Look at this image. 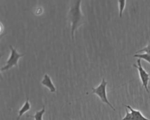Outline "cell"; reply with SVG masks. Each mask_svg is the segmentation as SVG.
Masks as SVG:
<instances>
[{
    "instance_id": "cell-1",
    "label": "cell",
    "mask_w": 150,
    "mask_h": 120,
    "mask_svg": "<svg viewBox=\"0 0 150 120\" xmlns=\"http://www.w3.org/2000/svg\"><path fill=\"white\" fill-rule=\"evenodd\" d=\"M81 1H72L67 13V19L71 24V36L73 40L76 29L84 22V15L81 9Z\"/></svg>"
},
{
    "instance_id": "cell-2",
    "label": "cell",
    "mask_w": 150,
    "mask_h": 120,
    "mask_svg": "<svg viewBox=\"0 0 150 120\" xmlns=\"http://www.w3.org/2000/svg\"><path fill=\"white\" fill-rule=\"evenodd\" d=\"M107 85V82L105 80L104 78H102L101 83L97 87L92 88V94H96L101 100V102L106 104L110 107H111L114 111H115L114 107L109 102L106 93V87Z\"/></svg>"
},
{
    "instance_id": "cell-3",
    "label": "cell",
    "mask_w": 150,
    "mask_h": 120,
    "mask_svg": "<svg viewBox=\"0 0 150 120\" xmlns=\"http://www.w3.org/2000/svg\"><path fill=\"white\" fill-rule=\"evenodd\" d=\"M9 48L11 50V54L9 56V58L6 61V64L1 67V71H4L6 70H8L12 68L14 66L18 67V60L22 57H23L25 54L19 53L16 49L14 48L12 45H9Z\"/></svg>"
},
{
    "instance_id": "cell-4",
    "label": "cell",
    "mask_w": 150,
    "mask_h": 120,
    "mask_svg": "<svg viewBox=\"0 0 150 120\" xmlns=\"http://www.w3.org/2000/svg\"><path fill=\"white\" fill-rule=\"evenodd\" d=\"M125 108V115L120 120H150L146 118L142 112L135 109L129 105H124Z\"/></svg>"
},
{
    "instance_id": "cell-5",
    "label": "cell",
    "mask_w": 150,
    "mask_h": 120,
    "mask_svg": "<svg viewBox=\"0 0 150 120\" xmlns=\"http://www.w3.org/2000/svg\"><path fill=\"white\" fill-rule=\"evenodd\" d=\"M133 66L135 67L138 71L139 73V78L141 81L142 86L144 87L146 91L149 93V89H148V83L149 81L150 80V75L143 68L141 62V59H138L137 60V64H134Z\"/></svg>"
},
{
    "instance_id": "cell-6",
    "label": "cell",
    "mask_w": 150,
    "mask_h": 120,
    "mask_svg": "<svg viewBox=\"0 0 150 120\" xmlns=\"http://www.w3.org/2000/svg\"><path fill=\"white\" fill-rule=\"evenodd\" d=\"M40 83L43 86L47 87L49 90V91L50 92H52V93L56 92V88L54 84L53 83L50 77L47 74H45L44 75L43 78L42 80L41 81Z\"/></svg>"
},
{
    "instance_id": "cell-7",
    "label": "cell",
    "mask_w": 150,
    "mask_h": 120,
    "mask_svg": "<svg viewBox=\"0 0 150 120\" xmlns=\"http://www.w3.org/2000/svg\"><path fill=\"white\" fill-rule=\"evenodd\" d=\"M30 104L29 102V98L28 97L26 98V100L25 101V102L24 103V104L22 105V107L19 109V110L18 111V116L16 118V120H19L21 117L27 111H29L30 109Z\"/></svg>"
},
{
    "instance_id": "cell-8",
    "label": "cell",
    "mask_w": 150,
    "mask_h": 120,
    "mask_svg": "<svg viewBox=\"0 0 150 120\" xmlns=\"http://www.w3.org/2000/svg\"><path fill=\"white\" fill-rule=\"evenodd\" d=\"M45 112V106L43 105L42 108L40 111H38L35 112L33 115H28L27 116L32 117L35 119V120H43V115Z\"/></svg>"
},
{
    "instance_id": "cell-9",
    "label": "cell",
    "mask_w": 150,
    "mask_h": 120,
    "mask_svg": "<svg viewBox=\"0 0 150 120\" xmlns=\"http://www.w3.org/2000/svg\"><path fill=\"white\" fill-rule=\"evenodd\" d=\"M134 57H137L139 59H144L150 64V54L146 53L142 54H135L134 55Z\"/></svg>"
},
{
    "instance_id": "cell-10",
    "label": "cell",
    "mask_w": 150,
    "mask_h": 120,
    "mask_svg": "<svg viewBox=\"0 0 150 120\" xmlns=\"http://www.w3.org/2000/svg\"><path fill=\"white\" fill-rule=\"evenodd\" d=\"M118 8H119V17L121 18L125 6L126 1L125 0H119L118 1Z\"/></svg>"
},
{
    "instance_id": "cell-11",
    "label": "cell",
    "mask_w": 150,
    "mask_h": 120,
    "mask_svg": "<svg viewBox=\"0 0 150 120\" xmlns=\"http://www.w3.org/2000/svg\"><path fill=\"white\" fill-rule=\"evenodd\" d=\"M140 52H145L148 54H150V41L148 42V43L147 44V45L143 47L142 49H141V50H139L138 51H137L136 53V54H138V53H140Z\"/></svg>"
},
{
    "instance_id": "cell-12",
    "label": "cell",
    "mask_w": 150,
    "mask_h": 120,
    "mask_svg": "<svg viewBox=\"0 0 150 120\" xmlns=\"http://www.w3.org/2000/svg\"><path fill=\"white\" fill-rule=\"evenodd\" d=\"M69 119V120H71V119Z\"/></svg>"
}]
</instances>
